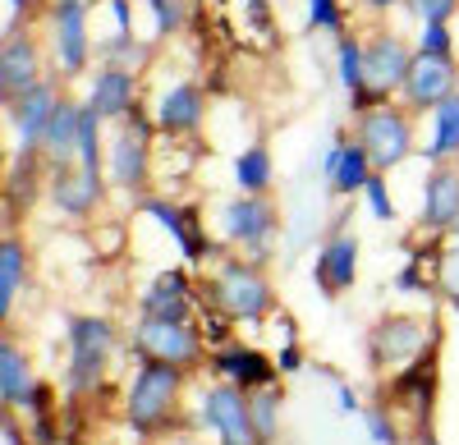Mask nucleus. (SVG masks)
Listing matches in <instances>:
<instances>
[{
    "label": "nucleus",
    "mask_w": 459,
    "mask_h": 445,
    "mask_svg": "<svg viewBox=\"0 0 459 445\" xmlns=\"http://www.w3.org/2000/svg\"><path fill=\"white\" fill-rule=\"evenodd\" d=\"M194 276H198V308H212L235 326H262L281 312L276 285L266 276V267L248 262V257L230 252V248H221Z\"/></svg>",
    "instance_id": "1"
},
{
    "label": "nucleus",
    "mask_w": 459,
    "mask_h": 445,
    "mask_svg": "<svg viewBox=\"0 0 459 445\" xmlns=\"http://www.w3.org/2000/svg\"><path fill=\"white\" fill-rule=\"evenodd\" d=\"M188 372L170 363H147L138 358V372L125 390V423L138 441H161L179 427H188L184 414V395H188Z\"/></svg>",
    "instance_id": "2"
},
{
    "label": "nucleus",
    "mask_w": 459,
    "mask_h": 445,
    "mask_svg": "<svg viewBox=\"0 0 459 445\" xmlns=\"http://www.w3.org/2000/svg\"><path fill=\"white\" fill-rule=\"evenodd\" d=\"M65 345H69V358H65L60 390L69 399H92L106 386L110 363L125 345L120 326H115L110 317H101V312H74L65 321Z\"/></svg>",
    "instance_id": "3"
},
{
    "label": "nucleus",
    "mask_w": 459,
    "mask_h": 445,
    "mask_svg": "<svg viewBox=\"0 0 459 445\" xmlns=\"http://www.w3.org/2000/svg\"><path fill=\"white\" fill-rule=\"evenodd\" d=\"M441 345V326L437 317L428 312H404V308H391V312H381L372 326H368V336H363V354H368V372L381 381V377H395L404 372L409 363H418L428 349Z\"/></svg>",
    "instance_id": "4"
},
{
    "label": "nucleus",
    "mask_w": 459,
    "mask_h": 445,
    "mask_svg": "<svg viewBox=\"0 0 459 445\" xmlns=\"http://www.w3.org/2000/svg\"><path fill=\"white\" fill-rule=\"evenodd\" d=\"M276 239H281V202L266 193V198H253V193H225L216 202V244L248 257V262L266 267L276 252Z\"/></svg>",
    "instance_id": "5"
},
{
    "label": "nucleus",
    "mask_w": 459,
    "mask_h": 445,
    "mask_svg": "<svg viewBox=\"0 0 459 445\" xmlns=\"http://www.w3.org/2000/svg\"><path fill=\"white\" fill-rule=\"evenodd\" d=\"M106 184L125 198H147L152 184V161H157V129H152V116L143 106H134L120 124H106Z\"/></svg>",
    "instance_id": "6"
},
{
    "label": "nucleus",
    "mask_w": 459,
    "mask_h": 445,
    "mask_svg": "<svg viewBox=\"0 0 459 445\" xmlns=\"http://www.w3.org/2000/svg\"><path fill=\"white\" fill-rule=\"evenodd\" d=\"M129 354L134 358H147V363H170L179 372H207V340L198 321H152V317H138L134 330H129Z\"/></svg>",
    "instance_id": "7"
},
{
    "label": "nucleus",
    "mask_w": 459,
    "mask_h": 445,
    "mask_svg": "<svg viewBox=\"0 0 459 445\" xmlns=\"http://www.w3.org/2000/svg\"><path fill=\"white\" fill-rule=\"evenodd\" d=\"M377 175H391L400 170L409 157H418V142H413V116L400 106V101H386V106H372L363 116H354V133H350Z\"/></svg>",
    "instance_id": "8"
},
{
    "label": "nucleus",
    "mask_w": 459,
    "mask_h": 445,
    "mask_svg": "<svg viewBox=\"0 0 459 445\" xmlns=\"http://www.w3.org/2000/svg\"><path fill=\"white\" fill-rule=\"evenodd\" d=\"M138 211L152 216V220H157V226L170 235V244H175V252L184 257L188 271H203L212 257L221 252V244H216V235L207 230V220H203V207H198V202H175V198L147 193V198L138 202Z\"/></svg>",
    "instance_id": "9"
},
{
    "label": "nucleus",
    "mask_w": 459,
    "mask_h": 445,
    "mask_svg": "<svg viewBox=\"0 0 459 445\" xmlns=\"http://www.w3.org/2000/svg\"><path fill=\"white\" fill-rule=\"evenodd\" d=\"M188 427H194V432H212L216 445H257L248 395L239 386H225V381H207L203 386L198 409L188 414Z\"/></svg>",
    "instance_id": "10"
},
{
    "label": "nucleus",
    "mask_w": 459,
    "mask_h": 445,
    "mask_svg": "<svg viewBox=\"0 0 459 445\" xmlns=\"http://www.w3.org/2000/svg\"><path fill=\"white\" fill-rule=\"evenodd\" d=\"M459 92V56H423L413 51V64L404 73V83L395 92V101L409 110V116H432V110Z\"/></svg>",
    "instance_id": "11"
},
{
    "label": "nucleus",
    "mask_w": 459,
    "mask_h": 445,
    "mask_svg": "<svg viewBox=\"0 0 459 445\" xmlns=\"http://www.w3.org/2000/svg\"><path fill=\"white\" fill-rule=\"evenodd\" d=\"M409 64H413V47L404 42L400 32L377 28L372 37H363V88H368V97L377 106L395 101Z\"/></svg>",
    "instance_id": "12"
},
{
    "label": "nucleus",
    "mask_w": 459,
    "mask_h": 445,
    "mask_svg": "<svg viewBox=\"0 0 459 445\" xmlns=\"http://www.w3.org/2000/svg\"><path fill=\"white\" fill-rule=\"evenodd\" d=\"M138 317L152 321H198V276L179 267L152 271V280L138 289Z\"/></svg>",
    "instance_id": "13"
},
{
    "label": "nucleus",
    "mask_w": 459,
    "mask_h": 445,
    "mask_svg": "<svg viewBox=\"0 0 459 445\" xmlns=\"http://www.w3.org/2000/svg\"><path fill=\"white\" fill-rule=\"evenodd\" d=\"M359 257H363V248H359V235L350 230V220H335L313 257V285L322 299L335 304L340 294H350L359 285Z\"/></svg>",
    "instance_id": "14"
},
{
    "label": "nucleus",
    "mask_w": 459,
    "mask_h": 445,
    "mask_svg": "<svg viewBox=\"0 0 459 445\" xmlns=\"http://www.w3.org/2000/svg\"><path fill=\"white\" fill-rule=\"evenodd\" d=\"M207 377L212 381H225V386H239L244 395H257V390H272L281 386V372H276V358L248 345V340H230L221 349L207 354Z\"/></svg>",
    "instance_id": "15"
},
{
    "label": "nucleus",
    "mask_w": 459,
    "mask_h": 445,
    "mask_svg": "<svg viewBox=\"0 0 459 445\" xmlns=\"http://www.w3.org/2000/svg\"><path fill=\"white\" fill-rule=\"evenodd\" d=\"M47 23H51V47H56L60 73H65V79L88 73V64L97 56L92 28H88V0H51Z\"/></svg>",
    "instance_id": "16"
},
{
    "label": "nucleus",
    "mask_w": 459,
    "mask_h": 445,
    "mask_svg": "<svg viewBox=\"0 0 459 445\" xmlns=\"http://www.w3.org/2000/svg\"><path fill=\"white\" fill-rule=\"evenodd\" d=\"M207 110H212V92L194 79H179L152 106V129H157V138H194L207 124Z\"/></svg>",
    "instance_id": "17"
},
{
    "label": "nucleus",
    "mask_w": 459,
    "mask_h": 445,
    "mask_svg": "<svg viewBox=\"0 0 459 445\" xmlns=\"http://www.w3.org/2000/svg\"><path fill=\"white\" fill-rule=\"evenodd\" d=\"M459 226V161L428 166L423 202H418V230L423 239H441Z\"/></svg>",
    "instance_id": "18"
},
{
    "label": "nucleus",
    "mask_w": 459,
    "mask_h": 445,
    "mask_svg": "<svg viewBox=\"0 0 459 445\" xmlns=\"http://www.w3.org/2000/svg\"><path fill=\"white\" fill-rule=\"evenodd\" d=\"M65 101V88L60 79H42L37 88L19 92L10 106H5V116H10V129L19 138V152H42V133L56 116V106Z\"/></svg>",
    "instance_id": "19"
},
{
    "label": "nucleus",
    "mask_w": 459,
    "mask_h": 445,
    "mask_svg": "<svg viewBox=\"0 0 459 445\" xmlns=\"http://www.w3.org/2000/svg\"><path fill=\"white\" fill-rule=\"evenodd\" d=\"M138 88H143V73L101 64V69L92 73V88H88V101H83V106L92 110L101 124H120L134 106H143V101H138Z\"/></svg>",
    "instance_id": "20"
},
{
    "label": "nucleus",
    "mask_w": 459,
    "mask_h": 445,
    "mask_svg": "<svg viewBox=\"0 0 459 445\" xmlns=\"http://www.w3.org/2000/svg\"><path fill=\"white\" fill-rule=\"evenodd\" d=\"M37 386H42V377H37L32 354L10 336V330H0V409L5 414L28 409V399H32Z\"/></svg>",
    "instance_id": "21"
},
{
    "label": "nucleus",
    "mask_w": 459,
    "mask_h": 445,
    "mask_svg": "<svg viewBox=\"0 0 459 445\" xmlns=\"http://www.w3.org/2000/svg\"><path fill=\"white\" fill-rule=\"evenodd\" d=\"M0 60H5L10 101L47 79V73H42V47H37V37H32L28 28H10L5 37H0Z\"/></svg>",
    "instance_id": "22"
},
{
    "label": "nucleus",
    "mask_w": 459,
    "mask_h": 445,
    "mask_svg": "<svg viewBox=\"0 0 459 445\" xmlns=\"http://www.w3.org/2000/svg\"><path fill=\"white\" fill-rule=\"evenodd\" d=\"M47 202H51L60 216H69V220H88V216L101 211V198L92 193V184L83 179L79 161L60 166V170H47Z\"/></svg>",
    "instance_id": "23"
},
{
    "label": "nucleus",
    "mask_w": 459,
    "mask_h": 445,
    "mask_svg": "<svg viewBox=\"0 0 459 445\" xmlns=\"http://www.w3.org/2000/svg\"><path fill=\"white\" fill-rule=\"evenodd\" d=\"M28 271H32V248L23 235H5L0 239V330L10 326L19 294L28 289Z\"/></svg>",
    "instance_id": "24"
},
{
    "label": "nucleus",
    "mask_w": 459,
    "mask_h": 445,
    "mask_svg": "<svg viewBox=\"0 0 459 445\" xmlns=\"http://www.w3.org/2000/svg\"><path fill=\"white\" fill-rule=\"evenodd\" d=\"M79 116H83V101L65 97L56 106V116L42 133V161L47 170H60V166H74L79 161Z\"/></svg>",
    "instance_id": "25"
},
{
    "label": "nucleus",
    "mask_w": 459,
    "mask_h": 445,
    "mask_svg": "<svg viewBox=\"0 0 459 445\" xmlns=\"http://www.w3.org/2000/svg\"><path fill=\"white\" fill-rule=\"evenodd\" d=\"M230 179H235V193H253V198H266L276 184V161H272V147L262 138L239 147L235 157H230Z\"/></svg>",
    "instance_id": "26"
},
{
    "label": "nucleus",
    "mask_w": 459,
    "mask_h": 445,
    "mask_svg": "<svg viewBox=\"0 0 459 445\" xmlns=\"http://www.w3.org/2000/svg\"><path fill=\"white\" fill-rule=\"evenodd\" d=\"M335 79H340L344 97H350V116H363V110L377 106L363 88V37H354V32L335 37Z\"/></svg>",
    "instance_id": "27"
},
{
    "label": "nucleus",
    "mask_w": 459,
    "mask_h": 445,
    "mask_svg": "<svg viewBox=\"0 0 459 445\" xmlns=\"http://www.w3.org/2000/svg\"><path fill=\"white\" fill-rule=\"evenodd\" d=\"M428 120H432V142H428L418 157H428V166L459 161V92H455V97H446Z\"/></svg>",
    "instance_id": "28"
},
{
    "label": "nucleus",
    "mask_w": 459,
    "mask_h": 445,
    "mask_svg": "<svg viewBox=\"0 0 459 445\" xmlns=\"http://www.w3.org/2000/svg\"><path fill=\"white\" fill-rule=\"evenodd\" d=\"M377 170H372V161H368V152L350 138V147L340 152V166H335V175L326 179V189H331V198H363V189H368V179H372Z\"/></svg>",
    "instance_id": "29"
},
{
    "label": "nucleus",
    "mask_w": 459,
    "mask_h": 445,
    "mask_svg": "<svg viewBox=\"0 0 459 445\" xmlns=\"http://www.w3.org/2000/svg\"><path fill=\"white\" fill-rule=\"evenodd\" d=\"M281 404H285V390H281V386L248 395V414H253L257 445H276V441H281Z\"/></svg>",
    "instance_id": "30"
},
{
    "label": "nucleus",
    "mask_w": 459,
    "mask_h": 445,
    "mask_svg": "<svg viewBox=\"0 0 459 445\" xmlns=\"http://www.w3.org/2000/svg\"><path fill=\"white\" fill-rule=\"evenodd\" d=\"M97 60L110 64V69H134V73H143V64L152 60V47L138 42L134 32H115L110 42H97Z\"/></svg>",
    "instance_id": "31"
},
{
    "label": "nucleus",
    "mask_w": 459,
    "mask_h": 445,
    "mask_svg": "<svg viewBox=\"0 0 459 445\" xmlns=\"http://www.w3.org/2000/svg\"><path fill=\"white\" fill-rule=\"evenodd\" d=\"M303 32H331V37H344V5L340 0H308V10H303Z\"/></svg>",
    "instance_id": "32"
},
{
    "label": "nucleus",
    "mask_w": 459,
    "mask_h": 445,
    "mask_svg": "<svg viewBox=\"0 0 459 445\" xmlns=\"http://www.w3.org/2000/svg\"><path fill=\"white\" fill-rule=\"evenodd\" d=\"M363 427H368L372 445H404V427H400V418H395L381 399L363 409Z\"/></svg>",
    "instance_id": "33"
},
{
    "label": "nucleus",
    "mask_w": 459,
    "mask_h": 445,
    "mask_svg": "<svg viewBox=\"0 0 459 445\" xmlns=\"http://www.w3.org/2000/svg\"><path fill=\"white\" fill-rule=\"evenodd\" d=\"M152 10V28H157V37H175L188 19V0H147Z\"/></svg>",
    "instance_id": "34"
},
{
    "label": "nucleus",
    "mask_w": 459,
    "mask_h": 445,
    "mask_svg": "<svg viewBox=\"0 0 459 445\" xmlns=\"http://www.w3.org/2000/svg\"><path fill=\"white\" fill-rule=\"evenodd\" d=\"M363 202H368V211L381 220V226H395V198H391V184H386V175H372L368 179V189H363Z\"/></svg>",
    "instance_id": "35"
},
{
    "label": "nucleus",
    "mask_w": 459,
    "mask_h": 445,
    "mask_svg": "<svg viewBox=\"0 0 459 445\" xmlns=\"http://www.w3.org/2000/svg\"><path fill=\"white\" fill-rule=\"evenodd\" d=\"M413 51H423V56H455V32H450V23H423V28H418Z\"/></svg>",
    "instance_id": "36"
},
{
    "label": "nucleus",
    "mask_w": 459,
    "mask_h": 445,
    "mask_svg": "<svg viewBox=\"0 0 459 445\" xmlns=\"http://www.w3.org/2000/svg\"><path fill=\"white\" fill-rule=\"evenodd\" d=\"M404 10L418 19V28L423 23H450L459 14V0H404Z\"/></svg>",
    "instance_id": "37"
},
{
    "label": "nucleus",
    "mask_w": 459,
    "mask_h": 445,
    "mask_svg": "<svg viewBox=\"0 0 459 445\" xmlns=\"http://www.w3.org/2000/svg\"><path fill=\"white\" fill-rule=\"evenodd\" d=\"M395 289H400V294H428V289H437V280H428V276H423V252H413L409 262L400 267Z\"/></svg>",
    "instance_id": "38"
},
{
    "label": "nucleus",
    "mask_w": 459,
    "mask_h": 445,
    "mask_svg": "<svg viewBox=\"0 0 459 445\" xmlns=\"http://www.w3.org/2000/svg\"><path fill=\"white\" fill-rule=\"evenodd\" d=\"M276 372L281 377H299L303 372V363H308V354H303V345L299 340H285V345H276Z\"/></svg>",
    "instance_id": "39"
},
{
    "label": "nucleus",
    "mask_w": 459,
    "mask_h": 445,
    "mask_svg": "<svg viewBox=\"0 0 459 445\" xmlns=\"http://www.w3.org/2000/svg\"><path fill=\"white\" fill-rule=\"evenodd\" d=\"M331 381H335V399H340V414H344V418L363 414V399H359V390H354L350 381H340V377H331Z\"/></svg>",
    "instance_id": "40"
},
{
    "label": "nucleus",
    "mask_w": 459,
    "mask_h": 445,
    "mask_svg": "<svg viewBox=\"0 0 459 445\" xmlns=\"http://www.w3.org/2000/svg\"><path fill=\"white\" fill-rule=\"evenodd\" d=\"M344 147H350V133H335V138H331V147H326V157H322V175H326V179L335 175V166H340V152H344Z\"/></svg>",
    "instance_id": "41"
},
{
    "label": "nucleus",
    "mask_w": 459,
    "mask_h": 445,
    "mask_svg": "<svg viewBox=\"0 0 459 445\" xmlns=\"http://www.w3.org/2000/svg\"><path fill=\"white\" fill-rule=\"evenodd\" d=\"M106 5H110V14H115V28L134 32V5H129V0H106Z\"/></svg>",
    "instance_id": "42"
},
{
    "label": "nucleus",
    "mask_w": 459,
    "mask_h": 445,
    "mask_svg": "<svg viewBox=\"0 0 459 445\" xmlns=\"http://www.w3.org/2000/svg\"><path fill=\"white\" fill-rule=\"evenodd\" d=\"M10 226H14V211H10V202H5V193H0V239H5V235H14Z\"/></svg>",
    "instance_id": "43"
},
{
    "label": "nucleus",
    "mask_w": 459,
    "mask_h": 445,
    "mask_svg": "<svg viewBox=\"0 0 459 445\" xmlns=\"http://www.w3.org/2000/svg\"><path fill=\"white\" fill-rule=\"evenodd\" d=\"M363 5H368L372 14H386V10H395V5H404V0H363Z\"/></svg>",
    "instance_id": "44"
},
{
    "label": "nucleus",
    "mask_w": 459,
    "mask_h": 445,
    "mask_svg": "<svg viewBox=\"0 0 459 445\" xmlns=\"http://www.w3.org/2000/svg\"><path fill=\"white\" fill-rule=\"evenodd\" d=\"M10 106V83H5V60H0V110Z\"/></svg>",
    "instance_id": "45"
},
{
    "label": "nucleus",
    "mask_w": 459,
    "mask_h": 445,
    "mask_svg": "<svg viewBox=\"0 0 459 445\" xmlns=\"http://www.w3.org/2000/svg\"><path fill=\"white\" fill-rule=\"evenodd\" d=\"M28 10H32V0H14V19H23Z\"/></svg>",
    "instance_id": "46"
},
{
    "label": "nucleus",
    "mask_w": 459,
    "mask_h": 445,
    "mask_svg": "<svg viewBox=\"0 0 459 445\" xmlns=\"http://www.w3.org/2000/svg\"><path fill=\"white\" fill-rule=\"evenodd\" d=\"M446 308H450V312L459 317V294H450V299H446Z\"/></svg>",
    "instance_id": "47"
},
{
    "label": "nucleus",
    "mask_w": 459,
    "mask_h": 445,
    "mask_svg": "<svg viewBox=\"0 0 459 445\" xmlns=\"http://www.w3.org/2000/svg\"><path fill=\"white\" fill-rule=\"evenodd\" d=\"M446 239H450V248H455V252H459V226H455V230H450V235H446Z\"/></svg>",
    "instance_id": "48"
}]
</instances>
